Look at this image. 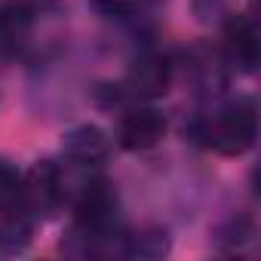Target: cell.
<instances>
[{"label": "cell", "mask_w": 261, "mask_h": 261, "mask_svg": "<svg viewBox=\"0 0 261 261\" xmlns=\"http://www.w3.org/2000/svg\"><path fill=\"white\" fill-rule=\"evenodd\" d=\"M255 136H258V108L252 98H240V101L227 105L203 129L206 145L227 157L246 154L255 145Z\"/></svg>", "instance_id": "obj_1"}, {"label": "cell", "mask_w": 261, "mask_h": 261, "mask_svg": "<svg viewBox=\"0 0 261 261\" xmlns=\"http://www.w3.org/2000/svg\"><path fill=\"white\" fill-rule=\"evenodd\" d=\"M65 197V181L56 163H37L28 175H25V188H22V200L28 209L34 212H53L59 209Z\"/></svg>", "instance_id": "obj_2"}, {"label": "cell", "mask_w": 261, "mask_h": 261, "mask_svg": "<svg viewBox=\"0 0 261 261\" xmlns=\"http://www.w3.org/2000/svg\"><path fill=\"white\" fill-rule=\"evenodd\" d=\"M163 136H166V120H163V114H157L151 108L129 111L117 126V139L126 151H148V148L160 145Z\"/></svg>", "instance_id": "obj_3"}, {"label": "cell", "mask_w": 261, "mask_h": 261, "mask_svg": "<svg viewBox=\"0 0 261 261\" xmlns=\"http://www.w3.org/2000/svg\"><path fill=\"white\" fill-rule=\"evenodd\" d=\"M114 209H117V197H114L111 185L101 181V178H98V181H89V185L83 188L80 200H77V221H80V227L86 230V237L101 233V230L111 224Z\"/></svg>", "instance_id": "obj_4"}, {"label": "cell", "mask_w": 261, "mask_h": 261, "mask_svg": "<svg viewBox=\"0 0 261 261\" xmlns=\"http://www.w3.org/2000/svg\"><path fill=\"white\" fill-rule=\"evenodd\" d=\"M108 151H111L108 136L98 126H77L65 139V154L77 166H95V163H101L108 157Z\"/></svg>", "instance_id": "obj_5"}, {"label": "cell", "mask_w": 261, "mask_h": 261, "mask_svg": "<svg viewBox=\"0 0 261 261\" xmlns=\"http://www.w3.org/2000/svg\"><path fill=\"white\" fill-rule=\"evenodd\" d=\"M129 89L142 98H154V95H163L166 86H169V65L166 59L160 56H142L133 71H129Z\"/></svg>", "instance_id": "obj_6"}, {"label": "cell", "mask_w": 261, "mask_h": 261, "mask_svg": "<svg viewBox=\"0 0 261 261\" xmlns=\"http://www.w3.org/2000/svg\"><path fill=\"white\" fill-rule=\"evenodd\" d=\"M31 34V13L22 4H7L0 7V53H19L28 43Z\"/></svg>", "instance_id": "obj_7"}, {"label": "cell", "mask_w": 261, "mask_h": 261, "mask_svg": "<svg viewBox=\"0 0 261 261\" xmlns=\"http://www.w3.org/2000/svg\"><path fill=\"white\" fill-rule=\"evenodd\" d=\"M227 49L230 59L243 68H255L258 62V25L252 19H237L227 28Z\"/></svg>", "instance_id": "obj_8"}, {"label": "cell", "mask_w": 261, "mask_h": 261, "mask_svg": "<svg viewBox=\"0 0 261 261\" xmlns=\"http://www.w3.org/2000/svg\"><path fill=\"white\" fill-rule=\"evenodd\" d=\"M4 218H0V252L16 255L31 243V218L25 209H16V203L4 206Z\"/></svg>", "instance_id": "obj_9"}, {"label": "cell", "mask_w": 261, "mask_h": 261, "mask_svg": "<svg viewBox=\"0 0 261 261\" xmlns=\"http://www.w3.org/2000/svg\"><path fill=\"white\" fill-rule=\"evenodd\" d=\"M166 233H142V237H136L133 240V255H145V258H157V255H163L166 252V240H163Z\"/></svg>", "instance_id": "obj_10"}, {"label": "cell", "mask_w": 261, "mask_h": 261, "mask_svg": "<svg viewBox=\"0 0 261 261\" xmlns=\"http://www.w3.org/2000/svg\"><path fill=\"white\" fill-rule=\"evenodd\" d=\"M98 7H105V10H114V13H120V10H133L136 4H142V0H95Z\"/></svg>", "instance_id": "obj_11"}]
</instances>
